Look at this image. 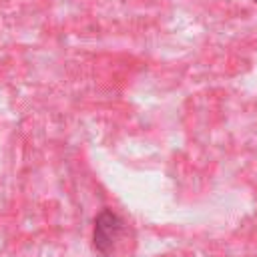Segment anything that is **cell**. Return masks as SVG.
Segmentation results:
<instances>
[{
	"label": "cell",
	"instance_id": "1",
	"mask_svg": "<svg viewBox=\"0 0 257 257\" xmlns=\"http://www.w3.org/2000/svg\"><path fill=\"white\" fill-rule=\"evenodd\" d=\"M135 243L128 223L110 209H104L94 223V247L104 255L126 257Z\"/></svg>",
	"mask_w": 257,
	"mask_h": 257
},
{
	"label": "cell",
	"instance_id": "2",
	"mask_svg": "<svg viewBox=\"0 0 257 257\" xmlns=\"http://www.w3.org/2000/svg\"><path fill=\"white\" fill-rule=\"evenodd\" d=\"M255 2H257V0H255Z\"/></svg>",
	"mask_w": 257,
	"mask_h": 257
}]
</instances>
